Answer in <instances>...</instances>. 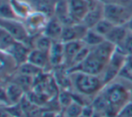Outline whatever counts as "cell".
Listing matches in <instances>:
<instances>
[{"label":"cell","instance_id":"cell-13","mask_svg":"<svg viewBox=\"0 0 132 117\" xmlns=\"http://www.w3.org/2000/svg\"><path fill=\"white\" fill-rule=\"evenodd\" d=\"M2 89L4 90L5 93L7 97L10 105L19 104L23 100V98L26 96L24 95L26 92L24 91V89L20 87L17 84L11 82V81L6 83V85H3Z\"/></svg>","mask_w":132,"mask_h":117},{"label":"cell","instance_id":"cell-26","mask_svg":"<svg viewBox=\"0 0 132 117\" xmlns=\"http://www.w3.org/2000/svg\"><path fill=\"white\" fill-rule=\"evenodd\" d=\"M43 72H44V71H43V70L40 69V68L36 67V66L34 65V64L26 62V63H24V64L19 66L17 73L29 75V76H32V77H36L37 75H40V74L43 73Z\"/></svg>","mask_w":132,"mask_h":117},{"label":"cell","instance_id":"cell-18","mask_svg":"<svg viewBox=\"0 0 132 117\" xmlns=\"http://www.w3.org/2000/svg\"><path fill=\"white\" fill-rule=\"evenodd\" d=\"M128 33V29L125 25L123 26H115L112 30L106 35L105 39L110 43L113 44L117 47L119 46L125 40L127 35Z\"/></svg>","mask_w":132,"mask_h":117},{"label":"cell","instance_id":"cell-11","mask_svg":"<svg viewBox=\"0 0 132 117\" xmlns=\"http://www.w3.org/2000/svg\"><path fill=\"white\" fill-rule=\"evenodd\" d=\"M49 60L52 68L60 67L64 65L65 56H64V44L62 41H54L49 51Z\"/></svg>","mask_w":132,"mask_h":117},{"label":"cell","instance_id":"cell-30","mask_svg":"<svg viewBox=\"0 0 132 117\" xmlns=\"http://www.w3.org/2000/svg\"><path fill=\"white\" fill-rule=\"evenodd\" d=\"M126 66L128 67V69L132 73V55L131 56H128L127 63H126Z\"/></svg>","mask_w":132,"mask_h":117},{"label":"cell","instance_id":"cell-24","mask_svg":"<svg viewBox=\"0 0 132 117\" xmlns=\"http://www.w3.org/2000/svg\"><path fill=\"white\" fill-rule=\"evenodd\" d=\"M1 19H8V20H20L15 15L9 0H2L1 1Z\"/></svg>","mask_w":132,"mask_h":117},{"label":"cell","instance_id":"cell-17","mask_svg":"<svg viewBox=\"0 0 132 117\" xmlns=\"http://www.w3.org/2000/svg\"><path fill=\"white\" fill-rule=\"evenodd\" d=\"M104 17V5L100 4L95 8L90 9L86 17H84L82 23L88 29H92L93 28L101 19Z\"/></svg>","mask_w":132,"mask_h":117},{"label":"cell","instance_id":"cell-25","mask_svg":"<svg viewBox=\"0 0 132 117\" xmlns=\"http://www.w3.org/2000/svg\"><path fill=\"white\" fill-rule=\"evenodd\" d=\"M114 26H115V25H114L113 23H111L110 20H108L107 18L103 17L92 29H94L96 32H98L100 35L106 37V35L111 31Z\"/></svg>","mask_w":132,"mask_h":117},{"label":"cell","instance_id":"cell-22","mask_svg":"<svg viewBox=\"0 0 132 117\" xmlns=\"http://www.w3.org/2000/svg\"><path fill=\"white\" fill-rule=\"evenodd\" d=\"M106 40L105 37L103 35H100L98 32H96L94 29H88L85 36L83 37L82 41L87 46L89 47H94L97 46L99 45H101V43H103Z\"/></svg>","mask_w":132,"mask_h":117},{"label":"cell","instance_id":"cell-15","mask_svg":"<svg viewBox=\"0 0 132 117\" xmlns=\"http://www.w3.org/2000/svg\"><path fill=\"white\" fill-rule=\"evenodd\" d=\"M63 26H64L62 25V23L56 17L53 16L50 17L43 34L49 37L53 42L54 41H61Z\"/></svg>","mask_w":132,"mask_h":117},{"label":"cell","instance_id":"cell-6","mask_svg":"<svg viewBox=\"0 0 132 117\" xmlns=\"http://www.w3.org/2000/svg\"><path fill=\"white\" fill-rule=\"evenodd\" d=\"M1 28L9 33L17 42L24 43L33 49V37L29 35L22 20L1 19Z\"/></svg>","mask_w":132,"mask_h":117},{"label":"cell","instance_id":"cell-5","mask_svg":"<svg viewBox=\"0 0 132 117\" xmlns=\"http://www.w3.org/2000/svg\"><path fill=\"white\" fill-rule=\"evenodd\" d=\"M104 17L115 26L126 25L132 17V6L121 4L104 5Z\"/></svg>","mask_w":132,"mask_h":117},{"label":"cell","instance_id":"cell-28","mask_svg":"<svg viewBox=\"0 0 132 117\" xmlns=\"http://www.w3.org/2000/svg\"><path fill=\"white\" fill-rule=\"evenodd\" d=\"M119 50L123 52L126 55L128 56H131L132 55V32L128 31V35H127L125 40L119 46H117Z\"/></svg>","mask_w":132,"mask_h":117},{"label":"cell","instance_id":"cell-19","mask_svg":"<svg viewBox=\"0 0 132 117\" xmlns=\"http://www.w3.org/2000/svg\"><path fill=\"white\" fill-rule=\"evenodd\" d=\"M9 2L15 15L22 21L26 17H27L32 12L35 11L32 6L29 4V2L26 0H9Z\"/></svg>","mask_w":132,"mask_h":117},{"label":"cell","instance_id":"cell-23","mask_svg":"<svg viewBox=\"0 0 132 117\" xmlns=\"http://www.w3.org/2000/svg\"><path fill=\"white\" fill-rule=\"evenodd\" d=\"M17 41L5 29H0V49L1 52H8Z\"/></svg>","mask_w":132,"mask_h":117},{"label":"cell","instance_id":"cell-7","mask_svg":"<svg viewBox=\"0 0 132 117\" xmlns=\"http://www.w3.org/2000/svg\"><path fill=\"white\" fill-rule=\"evenodd\" d=\"M50 17L41 11H33L27 17L23 20L28 33L31 36H36L44 33Z\"/></svg>","mask_w":132,"mask_h":117},{"label":"cell","instance_id":"cell-10","mask_svg":"<svg viewBox=\"0 0 132 117\" xmlns=\"http://www.w3.org/2000/svg\"><path fill=\"white\" fill-rule=\"evenodd\" d=\"M19 65L15 60L6 52H1V77L2 82H9L17 73Z\"/></svg>","mask_w":132,"mask_h":117},{"label":"cell","instance_id":"cell-1","mask_svg":"<svg viewBox=\"0 0 132 117\" xmlns=\"http://www.w3.org/2000/svg\"><path fill=\"white\" fill-rule=\"evenodd\" d=\"M101 93L108 104L106 117H116L118 112L132 100V83L118 76L106 84Z\"/></svg>","mask_w":132,"mask_h":117},{"label":"cell","instance_id":"cell-8","mask_svg":"<svg viewBox=\"0 0 132 117\" xmlns=\"http://www.w3.org/2000/svg\"><path fill=\"white\" fill-rule=\"evenodd\" d=\"M69 16L73 24L81 23L90 11L87 0H67Z\"/></svg>","mask_w":132,"mask_h":117},{"label":"cell","instance_id":"cell-14","mask_svg":"<svg viewBox=\"0 0 132 117\" xmlns=\"http://www.w3.org/2000/svg\"><path fill=\"white\" fill-rule=\"evenodd\" d=\"M63 44H64V56H65L64 66L67 69H69L71 64H72V62L75 58V56L86 45L83 43L82 40L71 41V42L63 43Z\"/></svg>","mask_w":132,"mask_h":117},{"label":"cell","instance_id":"cell-2","mask_svg":"<svg viewBox=\"0 0 132 117\" xmlns=\"http://www.w3.org/2000/svg\"><path fill=\"white\" fill-rule=\"evenodd\" d=\"M116 50V46L105 40L101 45L90 47V53L84 61L76 67L68 70L69 72H83L95 75H101Z\"/></svg>","mask_w":132,"mask_h":117},{"label":"cell","instance_id":"cell-29","mask_svg":"<svg viewBox=\"0 0 132 117\" xmlns=\"http://www.w3.org/2000/svg\"><path fill=\"white\" fill-rule=\"evenodd\" d=\"M116 117H132V100L127 103L119 112Z\"/></svg>","mask_w":132,"mask_h":117},{"label":"cell","instance_id":"cell-16","mask_svg":"<svg viewBox=\"0 0 132 117\" xmlns=\"http://www.w3.org/2000/svg\"><path fill=\"white\" fill-rule=\"evenodd\" d=\"M31 50L32 48L29 47L27 45L21 42H16L14 45L13 47L8 52H6V53L9 54L15 60L17 64L20 66L22 64H24V63L27 62L28 56H29V54L31 52Z\"/></svg>","mask_w":132,"mask_h":117},{"label":"cell","instance_id":"cell-4","mask_svg":"<svg viewBox=\"0 0 132 117\" xmlns=\"http://www.w3.org/2000/svg\"><path fill=\"white\" fill-rule=\"evenodd\" d=\"M127 59H128V55H126L121 50L116 47L115 52L110 57V61L107 64L106 67L101 75L105 85L114 81L119 76L121 70L126 65Z\"/></svg>","mask_w":132,"mask_h":117},{"label":"cell","instance_id":"cell-31","mask_svg":"<svg viewBox=\"0 0 132 117\" xmlns=\"http://www.w3.org/2000/svg\"><path fill=\"white\" fill-rule=\"evenodd\" d=\"M125 26H127V28L128 29V31H131L132 32V17L129 19V21H128V22L127 23Z\"/></svg>","mask_w":132,"mask_h":117},{"label":"cell","instance_id":"cell-3","mask_svg":"<svg viewBox=\"0 0 132 117\" xmlns=\"http://www.w3.org/2000/svg\"><path fill=\"white\" fill-rule=\"evenodd\" d=\"M70 77L72 92L86 98H90L92 100H93L94 97L101 93L105 86L101 75L76 71L71 72Z\"/></svg>","mask_w":132,"mask_h":117},{"label":"cell","instance_id":"cell-27","mask_svg":"<svg viewBox=\"0 0 132 117\" xmlns=\"http://www.w3.org/2000/svg\"><path fill=\"white\" fill-rule=\"evenodd\" d=\"M82 109L83 105L73 101L65 109V114L67 117H81V113H82Z\"/></svg>","mask_w":132,"mask_h":117},{"label":"cell","instance_id":"cell-21","mask_svg":"<svg viewBox=\"0 0 132 117\" xmlns=\"http://www.w3.org/2000/svg\"><path fill=\"white\" fill-rule=\"evenodd\" d=\"M53 41L51 40V39L48 36H46L45 35L41 34V35L33 37V49L35 48V49H38V50H41V51L49 53L52 45H53Z\"/></svg>","mask_w":132,"mask_h":117},{"label":"cell","instance_id":"cell-20","mask_svg":"<svg viewBox=\"0 0 132 117\" xmlns=\"http://www.w3.org/2000/svg\"><path fill=\"white\" fill-rule=\"evenodd\" d=\"M54 17H56L63 26H68L73 23L72 22L69 16L68 11V5H67V0H57L56 5L54 8Z\"/></svg>","mask_w":132,"mask_h":117},{"label":"cell","instance_id":"cell-12","mask_svg":"<svg viewBox=\"0 0 132 117\" xmlns=\"http://www.w3.org/2000/svg\"><path fill=\"white\" fill-rule=\"evenodd\" d=\"M27 62L42 69L44 72L49 71V68H52L49 60V53L35 49V48L31 50Z\"/></svg>","mask_w":132,"mask_h":117},{"label":"cell","instance_id":"cell-9","mask_svg":"<svg viewBox=\"0 0 132 117\" xmlns=\"http://www.w3.org/2000/svg\"><path fill=\"white\" fill-rule=\"evenodd\" d=\"M87 31H88V28L82 23L64 26L61 41L62 43H67L71 42V41L82 40L83 37L86 35Z\"/></svg>","mask_w":132,"mask_h":117}]
</instances>
